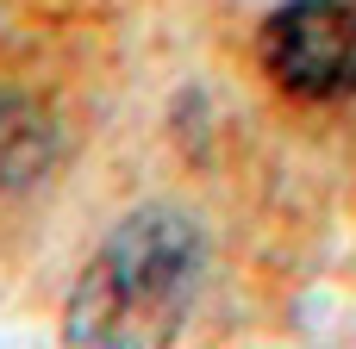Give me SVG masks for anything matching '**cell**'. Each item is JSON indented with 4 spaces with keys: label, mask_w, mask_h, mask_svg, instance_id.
I'll list each match as a JSON object with an SVG mask.
<instances>
[{
    "label": "cell",
    "mask_w": 356,
    "mask_h": 349,
    "mask_svg": "<svg viewBox=\"0 0 356 349\" xmlns=\"http://www.w3.org/2000/svg\"><path fill=\"white\" fill-rule=\"evenodd\" d=\"M200 269L194 225L169 212L131 219L106 256L81 275L69 306V343H169L175 318L188 312V287Z\"/></svg>",
    "instance_id": "6da1fadb"
},
{
    "label": "cell",
    "mask_w": 356,
    "mask_h": 349,
    "mask_svg": "<svg viewBox=\"0 0 356 349\" xmlns=\"http://www.w3.org/2000/svg\"><path fill=\"white\" fill-rule=\"evenodd\" d=\"M263 69L300 100L356 87V0H288L263 25Z\"/></svg>",
    "instance_id": "7a4b0ae2"
},
{
    "label": "cell",
    "mask_w": 356,
    "mask_h": 349,
    "mask_svg": "<svg viewBox=\"0 0 356 349\" xmlns=\"http://www.w3.org/2000/svg\"><path fill=\"white\" fill-rule=\"evenodd\" d=\"M56 156V125L44 119L38 100L0 87V187H25L50 169Z\"/></svg>",
    "instance_id": "3957f363"
}]
</instances>
